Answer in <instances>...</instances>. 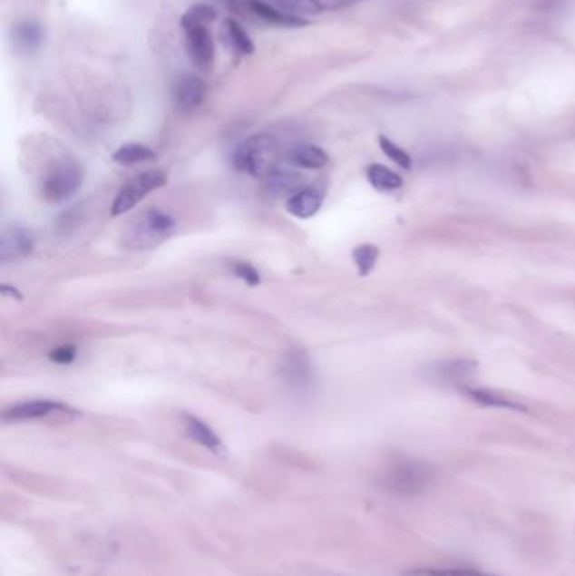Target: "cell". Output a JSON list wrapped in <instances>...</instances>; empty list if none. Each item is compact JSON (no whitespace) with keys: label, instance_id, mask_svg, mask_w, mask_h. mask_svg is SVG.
I'll list each match as a JSON object with an SVG mask.
<instances>
[{"label":"cell","instance_id":"5","mask_svg":"<svg viewBox=\"0 0 575 576\" xmlns=\"http://www.w3.org/2000/svg\"><path fill=\"white\" fill-rule=\"evenodd\" d=\"M166 182H168V174L162 171H147L133 177L119 190L117 198L112 204V216H122L131 211L141 200H144L147 194L166 186Z\"/></svg>","mask_w":575,"mask_h":576},{"label":"cell","instance_id":"24","mask_svg":"<svg viewBox=\"0 0 575 576\" xmlns=\"http://www.w3.org/2000/svg\"><path fill=\"white\" fill-rule=\"evenodd\" d=\"M404 576H494L478 570H464V568H415L408 570Z\"/></svg>","mask_w":575,"mask_h":576},{"label":"cell","instance_id":"12","mask_svg":"<svg viewBox=\"0 0 575 576\" xmlns=\"http://www.w3.org/2000/svg\"><path fill=\"white\" fill-rule=\"evenodd\" d=\"M324 198H326V189L323 184H312L302 189L297 194H294L292 198H288L286 208L292 216L299 220H309L321 210Z\"/></svg>","mask_w":575,"mask_h":576},{"label":"cell","instance_id":"2","mask_svg":"<svg viewBox=\"0 0 575 576\" xmlns=\"http://www.w3.org/2000/svg\"><path fill=\"white\" fill-rule=\"evenodd\" d=\"M278 142L268 133H257L241 142L233 152V165L249 176L267 179L278 169Z\"/></svg>","mask_w":575,"mask_h":576},{"label":"cell","instance_id":"4","mask_svg":"<svg viewBox=\"0 0 575 576\" xmlns=\"http://www.w3.org/2000/svg\"><path fill=\"white\" fill-rule=\"evenodd\" d=\"M83 167L73 157L54 159L41 176L39 194L48 204H61L72 200L83 184Z\"/></svg>","mask_w":575,"mask_h":576},{"label":"cell","instance_id":"1","mask_svg":"<svg viewBox=\"0 0 575 576\" xmlns=\"http://www.w3.org/2000/svg\"><path fill=\"white\" fill-rule=\"evenodd\" d=\"M435 479V469L422 460L398 457L392 460L380 477L385 491L400 497H414L427 491Z\"/></svg>","mask_w":575,"mask_h":576},{"label":"cell","instance_id":"26","mask_svg":"<svg viewBox=\"0 0 575 576\" xmlns=\"http://www.w3.org/2000/svg\"><path fill=\"white\" fill-rule=\"evenodd\" d=\"M182 19L191 21V23L208 25V24H211L215 21L216 11L211 5H208V4H196V5H192V7H190V9L186 11V14L182 15Z\"/></svg>","mask_w":575,"mask_h":576},{"label":"cell","instance_id":"29","mask_svg":"<svg viewBox=\"0 0 575 576\" xmlns=\"http://www.w3.org/2000/svg\"><path fill=\"white\" fill-rule=\"evenodd\" d=\"M9 288H11V287H7V285H5V287H2V294L4 295H11V297H15V298H19V300H21V298H23V297H21V295L17 294V290H15V288H13V290H9Z\"/></svg>","mask_w":575,"mask_h":576},{"label":"cell","instance_id":"3","mask_svg":"<svg viewBox=\"0 0 575 576\" xmlns=\"http://www.w3.org/2000/svg\"><path fill=\"white\" fill-rule=\"evenodd\" d=\"M176 221L168 212L156 208L137 214L122 233V243L131 249H149L157 247L172 236Z\"/></svg>","mask_w":575,"mask_h":576},{"label":"cell","instance_id":"21","mask_svg":"<svg viewBox=\"0 0 575 576\" xmlns=\"http://www.w3.org/2000/svg\"><path fill=\"white\" fill-rule=\"evenodd\" d=\"M366 177L370 181L373 188L382 190V192H392L402 188L404 181L394 171L382 164H372L366 169Z\"/></svg>","mask_w":575,"mask_h":576},{"label":"cell","instance_id":"7","mask_svg":"<svg viewBox=\"0 0 575 576\" xmlns=\"http://www.w3.org/2000/svg\"><path fill=\"white\" fill-rule=\"evenodd\" d=\"M180 25L184 31L188 58L191 59L196 68L210 70L215 59V43L208 25L191 23L186 19H180Z\"/></svg>","mask_w":575,"mask_h":576},{"label":"cell","instance_id":"8","mask_svg":"<svg viewBox=\"0 0 575 576\" xmlns=\"http://www.w3.org/2000/svg\"><path fill=\"white\" fill-rule=\"evenodd\" d=\"M478 371V363L471 359H447L427 366L424 371V376L431 383L443 385V386H457L466 388L469 381L474 377Z\"/></svg>","mask_w":575,"mask_h":576},{"label":"cell","instance_id":"14","mask_svg":"<svg viewBox=\"0 0 575 576\" xmlns=\"http://www.w3.org/2000/svg\"><path fill=\"white\" fill-rule=\"evenodd\" d=\"M265 188L274 196L292 198L294 194H297L306 188V184H304V177L297 172L288 171V169H284V171L277 169L276 172H272L265 179Z\"/></svg>","mask_w":575,"mask_h":576},{"label":"cell","instance_id":"19","mask_svg":"<svg viewBox=\"0 0 575 576\" xmlns=\"http://www.w3.org/2000/svg\"><path fill=\"white\" fill-rule=\"evenodd\" d=\"M223 31H225V37H227L229 46L233 47L235 53H239L240 56H250L255 51L252 39L250 35L247 34V31L243 29L237 19H231L228 17L227 21L223 23Z\"/></svg>","mask_w":575,"mask_h":576},{"label":"cell","instance_id":"6","mask_svg":"<svg viewBox=\"0 0 575 576\" xmlns=\"http://www.w3.org/2000/svg\"><path fill=\"white\" fill-rule=\"evenodd\" d=\"M278 371L286 386L296 395H309L316 386V371L309 356L304 351L296 349L286 354Z\"/></svg>","mask_w":575,"mask_h":576},{"label":"cell","instance_id":"18","mask_svg":"<svg viewBox=\"0 0 575 576\" xmlns=\"http://www.w3.org/2000/svg\"><path fill=\"white\" fill-rule=\"evenodd\" d=\"M288 162L302 169H321L329 162L327 153L317 145H297L288 155Z\"/></svg>","mask_w":575,"mask_h":576},{"label":"cell","instance_id":"23","mask_svg":"<svg viewBox=\"0 0 575 576\" xmlns=\"http://www.w3.org/2000/svg\"><path fill=\"white\" fill-rule=\"evenodd\" d=\"M378 259H380V249L375 245H360L353 249V259L361 277H366L372 273Z\"/></svg>","mask_w":575,"mask_h":576},{"label":"cell","instance_id":"9","mask_svg":"<svg viewBox=\"0 0 575 576\" xmlns=\"http://www.w3.org/2000/svg\"><path fill=\"white\" fill-rule=\"evenodd\" d=\"M74 415V408L53 400H33L14 405L4 412V420L7 422H29V420H39L46 418L49 415Z\"/></svg>","mask_w":575,"mask_h":576},{"label":"cell","instance_id":"10","mask_svg":"<svg viewBox=\"0 0 575 576\" xmlns=\"http://www.w3.org/2000/svg\"><path fill=\"white\" fill-rule=\"evenodd\" d=\"M34 248V236L33 233L21 226V224H11L5 228L0 236V259L4 263H9L14 259H21L27 257Z\"/></svg>","mask_w":575,"mask_h":576},{"label":"cell","instance_id":"22","mask_svg":"<svg viewBox=\"0 0 575 576\" xmlns=\"http://www.w3.org/2000/svg\"><path fill=\"white\" fill-rule=\"evenodd\" d=\"M267 4H272L280 11L288 12L292 15H317L324 11V4L321 0H264Z\"/></svg>","mask_w":575,"mask_h":576},{"label":"cell","instance_id":"15","mask_svg":"<svg viewBox=\"0 0 575 576\" xmlns=\"http://www.w3.org/2000/svg\"><path fill=\"white\" fill-rule=\"evenodd\" d=\"M250 9L258 17H262L265 23L276 24V25H282V27H304L309 24L304 17L280 11L264 0H250Z\"/></svg>","mask_w":575,"mask_h":576},{"label":"cell","instance_id":"20","mask_svg":"<svg viewBox=\"0 0 575 576\" xmlns=\"http://www.w3.org/2000/svg\"><path fill=\"white\" fill-rule=\"evenodd\" d=\"M112 159L117 164L129 167V165L142 164V162L154 161L156 152L151 147L144 145V143H127V145H122L121 149H117L112 155Z\"/></svg>","mask_w":575,"mask_h":576},{"label":"cell","instance_id":"11","mask_svg":"<svg viewBox=\"0 0 575 576\" xmlns=\"http://www.w3.org/2000/svg\"><path fill=\"white\" fill-rule=\"evenodd\" d=\"M208 93V84L194 74H184L174 84L172 98L180 112H192L201 105Z\"/></svg>","mask_w":575,"mask_h":576},{"label":"cell","instance_id":"13","mask_svg":"<svg viewBox=\"0 0 575 576\" xmlns=\"http://www.w3.org/2000/svg\"><path fill=\"white\" fill-rule=\"evenodd\" d=\"M463 393L468 395L471 400L476 401L481 406L513 410V412H527V406L521 405L520 401L512 400L510 396H506L503 393H498V391H492V389L466 386V388H463Z\"/></svg>","mask_w":575,"mask_h":576},{"label":"cell","instance_id":"28","mask_svg":"<svg viewBox=\"0 0 575 576\" xmlns=\"http://www.w3.org/2000/svg\"><path fill=\"white\" fill-rule=\"evenodd\" d=\"M49 359L56 365H72L76 359V347L73 344H64L49 353Z\"/></svg>","mask_w":575,"mask_h":576},{"label":"cell","instance_id":"25","mask_svg":"<svg viewBox=\"0 0 575 576\" xmlns=\"http://www.w3.org/2000/svg\"><path fill=\"white\" fill-rule=\"evenodd\" d=\"M380 147H382V151H384L385 155L388 157V159H392L396 165H400L402 169H410L412 167V159H410V155H408L402 147H398L396 143L390 141L388 137H385V135H380Z\"/></svg>","mask_w":575,"mask_h":576},{"label":"cell","instance_id":"17","mask_svg":"<svg viewBox=\"0 0 575 576\" xmlns=\"http://www.w3.org/2000/svg\"><path fill=\"white\" fill-rule=\"evenodd\" d=\"M13 39L15 47L21 49L23 53H34L43 44L44 31L34 21H23V23L15 24Z\"/></svg>","mask_w":575,"mask_h":576},{"label":"cell","instance_id":"27","mask_svg":"<svg viewBox=\"0 0 575 576\" xmlns=\"http://www.w3.org/2000/svg\"><path fill=\"white\" fill-rule=\"evenodd\" d=\"M233 273L241 278L243 282L247 283L249 287H257L260 285V273L258 270H255L250 263H245V261H237L233 263Z\"/></svg>","mask_w":575,"mask_h":576},{"label":"cell","instance_id":"16","mask_svg":"<svg viewBox=\"0 0 575 576\" xmlns=\"http://www.w3.org/2000/svg\"><path fill=\"white\" fill-rule=\"evenodd\" d=\"M184 426H186V434L194 440L196 444L203 445V447L211 450V452H219L223 448L221 438L218 436L215 430L208 424H204L203 420L186 415L184 416Z\"/></svg>","mask_w":575,"mask_h":576}]
</instances>
